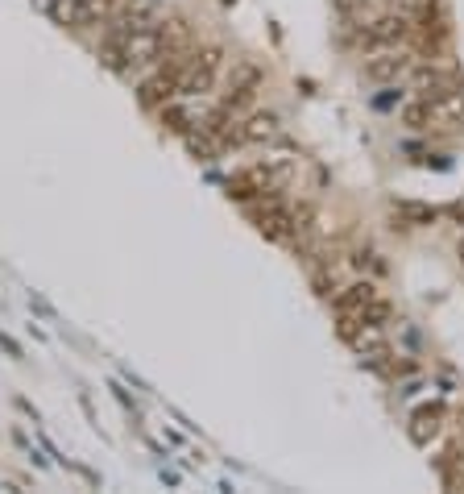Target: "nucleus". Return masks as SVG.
Returning a JSON list of instances; mask_svg holds the SVG:
<instances>
[{
    "label": "nucleus",
    "mask_w": 464,
    "mask_h": 494,
    "mask_svg": "<svg viewBox=\"0 0 464 494\" xmlns=\"http://www.w3.org/2000/svg\"><path fill=\"white\" fill-rule=\"evenodd\" d=\"M224 63H228V50H224L220 42H199V46L191 50V63H187L183 87H178L175 100H196V104H204L207 96L216 92V84H220Z\"/></svg>",
    "instance_id": "6"
},
{
    "label": "nucleus",
    "mask_w": 464,
    "mask_h": 494,
    "mask_svg": "<svg viewBox=\"0 0 464 494\" xmlns=\"http://www.w3.org/2000/svg\"><path fill=\"white\" fill-rule=\"evenodd\" d=\"M191 50H196V46H191ZM191 50H178V55L162 58L158 67H149V71L137 79V104L146 112H162L178 96L183 75H187V63H191Z\"/></svg>",
    "instance_id": "5"
},
{
    "label": "nucleus",
    "mask_w": 464,
    "mask_h": 494,
    "mask_svg": "<svg viewBox=\"0 0 464 494\" xmlns=\"http://www.w3.org/2000/svg\"><path fill=\"white\" fill-rule=\"evenodd\" d=\"M402 125H407L410 133H436V138H444V133H460L464 129V92H452V96H410L407 104H402Z\"/></svg>",
    "instance_id": "4"
},
{
    "label": "nucleus",
    "mask_w": 464,
    "mask_h": 494,
    "mask_svg": "<svg viewBox=\"0 0 464 494\" xmlns=\"http://www.w3.org/2000/svg\"><path fill=\"white\" fill-rule=\"evenodd\" d=\"M191 46H196V26H191V17H183V13H170L166 17V13H162V17H154L129 46H125L121 63H116V75L141 79L149 67H158L162 58L178 55V50H191Z\"/></svg>",
    "instance_id": "1"
},
{
    "label": "nucleus",
    "mask_w": 464,
    "mask_h": 494,
    "mask_svg": "<svg viewBox=\"0 0 464 494\" xmlns=\"http://www.w3.org/2000/svg\"><path fill=\"white\" fill-rule=\"evenodd\" d=\"M332 308H336L340 336L344 341H353L361 354L378 345L381 328H386V320H390V304L378 295L373 283H353V287H344L340 295H336Z\"/></svg>",
    "instance_id": "2"
},
{
    "label": "nucleus",
    "mask_w": 464,
    "mask_h": 494,
    "mask_svg": "<svg viewBox=\"0 0 464 494\" xmlns=\"http://www.w3.org/2000/svg\"><path fill=\"white\" fill-rule=\"evenodd\" d=\"M410 67H415L410 46H386V50L365 55V75H369L373 84H398V79H407Z\"/></svg>",
    "instance_id": "10"
},
{
    "label": "nucleus",
    "mask_w": 464,
    "mask_h": 494,
    "mask_svg": "<svg viewBox=\"0 0 464 494\" xmlns=\"http://www.w3.org/2000/svg\"><path fill=\"white\" fill-rule=\"evenodd\" d=\"M410 79V92L415 96H452V92H464V79L452 63L444 58H415V67L407 71Z\"/></svg>",
    "instance_id": "8"
},
{
    "label": "nucleus",
    "mask_w": 464,
    "mask_h": 494,
    "mask_svg": "<svg viewBox=\"0 0 464 494\" xmlns=\"http://www.w3.org/2000/svg\"><path fill=\"white\" fill-rule=\"evenodd\" d=\"M116 5L121 0H50V17L75 34H87V29H100Z\"/></svg>",
    "instance_id": "9"
},
{
    "label": "nucleus",
    "mask_w": 464,
    "mask_h": 494,
    "mask_svg": "<svg viewBox=\"0 0 464 494\" xmlns=\"http://www.w3.org/2000/svg\"><path fill=\"white\" fill-rule=\"evenodd\" d=\"M154 17H162L158 0H121V5L108 13V21L100 26V42H96V55H100V63L108 67V71H116L125 46H129L133 37H137Z\"/></svg>",
    "instance_id": "3"
},
{
    "label": "nucleus",
    "mask_w": 464,
    "mask_h": 494,
    "mask_svg": "<svg viewBox=\"0 0 464 494\" xmlns=\"http://www.w3.org/2000/svg\"><path fill=\"white\" fill-rule=\"evenodd\" d=\"M253 216V224H257V233H266L269 242H295L298 237V212L282 200V191H274V196H261L253 200V204H245Z\"/></svg>",
    "instance_id": "7"
},
{
    "label": "nucleus",
    "mask_w": 464,
    "mask_h": 494,
    "mask_svg": "<svg viewBox=\"0 0 464 494\" xmlns=\"http://www.w3.org/2000/svg\"><path fill=\"white\" fill-rule=\"evenodd\" d=\"M444 420H448L444 403H423V407H415L410 411V440L431 448L439 440V432H444Z\"/></svg>",
    "instance_id": "12"
},
{
    "label": "nucleus",
    "mask_w": 464,
    "mask_h": 494,
    "mask_svg": "<svg viewBox=\"0 0 464 494\" xmlns=\"http://www.w3.org/2000/svg\"><path fill=\"white\" fill-rule=\"evenodd\" d=\"M274 133H278V112L249 108L241 121L232 125L228 138H224V149H232V146H257V141H269Z\"/></svg>",
    "instance_id": "11"
},
{
    "label": "nucleus",
    "mask_w": 464,
    "mask_h": 494,
    "mask_svg": "<svg viewBox=\"0 0 464 494\" xmlns=\"http://www.w3.org/2000/svg\"><path fill=\"white\" fill-rule=\"evenodd\" d=\"M336 9H340L344 26H361V21H369L373 13V0H336Z\"/></svg>",
    "instance_id": "14"
},
{
    "label": "nucleus",
    "mask_w": 464,
    "mask_h": 494,
    "mask_svg": "<svg viewBox=\"0 0 464 494\" xmlns=\"http://www.w3.org/2000/svg\"><path fill=\"white\" fill-rule=\"evenodd\" d=\"M436 469H439V482H444L448 490H464V445H448L444 453H439Z\"/></svg>",
    "instance_id": "13"
},
{
    "label": "nucleus",
    "mask_w": 464,
    "mask_h": 494,
    "mask_svg": "<svg viewBox=\"0 0 464 494\" xmlns=\"http://www.w3.org/2000/svg\"><path fill=\"white\" fill-rule=\"evenodd\" d=\"M456 253H460V262H464V242H460V245H456Z\"/></svg>",
    "instance_id": "15"
}]
</instances>
